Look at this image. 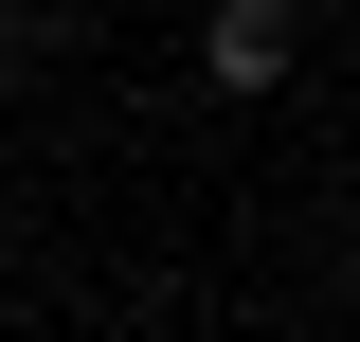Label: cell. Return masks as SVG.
Masks as SVG:
<instances>
[{
	"mask_svg": "<svg viewBox=\"0 0 360 342\" xmlns=\"http://www.w3.org/2000/svg\"><path fill=\"white\" fill-rule=\"evenodd\" d=\"M288 54H307V18H288V0H217L198 72H217V90H288Z\"/></svg>",
	"mask_w": 360,
	"mask_h": 342,
	"instance_id": "1",
	"label": "cell"
},
{
	"mask_svg": "<svg viewBox=\"0 0 360 342\" xmlns=\"http://www.w3.org/2000/svg\"><path fill=\"white\" fill-rule=\"evenodd\" d=\"M37 18H54V0H0V54H37Z\"/></svg>",
	"mask_w": 360,
	"mask_h": 342,
	"instance_id": "2",
	"label": "cell"
}]
</instances>
